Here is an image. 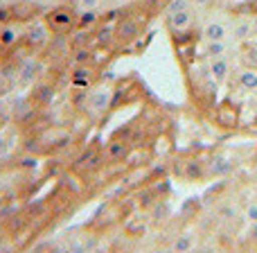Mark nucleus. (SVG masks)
I'll use <instances>...</instances> for the list:
<instances>
[{
  "label": "nucleus",
  "mask_w": 257,
  "mask_h": 253,
  "mask_svg": "<svg viewBox=\"0 0 257 253\" xmlns=\"http://www.w3.org/2000/svg\"><path fill=\"white\" fill-rule=\"evenodd\" d=\"M244 59L248 66H257V45H248L244 50Z\"/></svg>",
  "instance_id": "6ab92c4d"
},
{
  "label": "nucleus",
  "mask_w": 257,
  "mask_h": 253,
  "mask_svg": "<svg viewBox=\"0 0 257 253\" xmlns=\"http://www.w3.org/2000/svg\"><path fill=\"white\" fill-rule=\"evenodd\" d=\"M48 27L52 32H57V34H63V32H70L72 27L77 25V16L70 12V9H66V7H59V9H54V12H50L48 14Z\"/></svg>",
  "instance_id": "f257e3e1"
},
{
  "label": "nucleus",
  "mask_w": 257,
  "mask_h": 253,
  "mask_svg": "<svg viewBox=\"0 0 257 253\" xmlns=\"http://www.w3.org/2000/svg\"><path fill=\"white\" fill-rule=\"evenodd\" d=\"M99 3H102V0H77L79 9H97Z\"/></svg>",
  "instance_id": "5701e85b"
},
{
  "label": "nucleus",
  "mask_w": 257,
  "mask_h": 253,
  "mask_svg": "<svg viewBox=\"0 0 257 253\" xmlns=\"http://www.w3.org/2000/svg\"><path fill=\"white\" fill-rule=\"evenodd\" d=\"M250 34H253V21H250V18H239V21H235V25L230 27V36L235 41H246Z\"/></svg>",
  "instance_id": "9d476101"
},
{
  "label": "nucleus",
  "mask_w": 257,
  "mask_h": 253,
  "mask_svg": "<svg viewBox=\"0 0 257 253\" xmlns=\"http://www.w3.org/2000/svg\"><path fill=\"white\" fill-rule=\"evenodd\" d=\"M90 54H88V50H79V54H77V61H86Z\"/></svg>",
  "instance_id": "393cba45"
},
{
  "label": "nucleus",
  "mask_w": 257,
  "mask_h": 253,
  "mask_svg": "<svg viewBox=\"0 0 257 253\" xmlns=\"http://www.w3.org/2000/svg\"><path fill=\"white\" fill-rule=\"evenodd\" d=\"M124 156H126V142L115 140V142L108 145V149H106V158L108 160H120V158H124Z\"/></svg>",
  "instance_id": "f8f14e48"
},
{
  "label": "nucleus",
  "mask_w": 257,
  "mask_h": 253,
  "mask_svg": "<svg viewBox=\"0 0 257 253\" xmlns=\"http://www.w3.org/2000/svg\"><path fill=\"white\" fill-rule=\"evenodd\" d=\"M192 0H169L167 3V14H176L183 12V9H190Z\"/></svg>",
  "instance_id": "2eb2a0df"
},
{
  "label": "nucleus",
  "mask_w": 257,
  "mask_h": 253,
  "mask_svg": "<svg viewBox=\"0 0 257 253\" xmlns=\"http://www.w3.org/2000/svg\"><path fill=\"white\" fill-rule=\"evenodd\" d=\"M255 93H257V91H255Z\"/></svg>",
  "instance_id": "cd10ccee"
},
{
  "label": "nucleus",
  "mask_w": 257,
  "mask_h": 253,
  "mask_svg": "<svg viewBox=\"0 0 257 253\" xmlns=\"http://www.w3.org/2000/svg\"><path fill=\"white\" fill-rule=\"evenodd\" d=\"M111 39H115V30H111V27H102V30L97 32V41L102 45H108Z\"/></svg>",
  "instance_id": "f3484780"
},
{
  "label": "nucleus",
  "mask_w": 257,
  "mask_h": 253,
  "mask_svg": "<svg viewBox=\"0 0 257 253\" xmlns=\"http://www.w3.org/2000/svg\"><path fill=\"white\" fill-rule=\"evenodd\" d=\"M16 39H18V32L14 30V27H5L3 34H0V41H3L5 45H12Z\"/></svg>",
  "instance_id": "a211bd4d"
},
{
  "label": "nucleus",
  "mask_w": 257,
  "mask_h": 253,
  "mask_svg": "<svg viewBox=\"0 0 257 253\" xmlns=\"http://www.w3.org/2000/svg\"><path fill=\"white\" fill-rule=\"evenodd\" d=\"M226 170H230V163H228L226 158H212V172L214 174H221V172H226Z\"/></svg>",
  "instance_id": "412c9836"
},
{
  "label": "nucleus",
  "mask_w": 257,
  "mask_h": 253,
  "mask_svg": "<svg viewBox=\"0 0 257 253\" xmlns=\"http://www.w3.org/2000/svg\"><path fill=\"white\" fill-rule=\"evenodd\" d=\"M210 3H212V0H192V5H194V7H199V9L201 7H208Z\"/></svg>",
  "instance_id": "b1692460"
},
{
  "label": "nucleus",
  "mask_w": 257,
  "mask_h": 253,
  "mask_svg": "<svg viewBox=\"0 0 257 253\" xmlns=\"http://www.w3.org/2000/svg\"><path fill=\"white\" fill-rule=\"evenodd\" d=\"M34 72H36V63L34 61H27L25 66H23V70H21V79L23 81L32 79V77H34Z\"/></svg>",
  "instance_id": "aec40b11"
},
{
  "label": "nucleus",
  "mask_w": 257,
  "mask_h": 253,
  "mask_svg": "<svg viewBox=\"0 0 257 253\" xmlns=\"http://www.w3.org/2000/svg\"><path fill=\"white\" fill-rule=\"evenodd\" d=\"M208 72H210V77H212V81L223 84V81L230 77V61H228V57L210 59L208 61Z\"/></svg>",
  "instance_id": "7ed1b4c3"
},
{
  "label": "nucleus",
  "mask_w": 257,
  "mask_h": 253,
  "mask_svg": "<svg viewBox=\"0 0 257 253\" xmlns=\"http://www.w3.org/2000/svg\"><path fill=\"white\" fill-rule=\"evenodd\" d=\"M136 36H138V23L131 21V18H124V21H120L115 25V41H120V43H128Z\"/></svg>",
  "instance_id": "423d86ee"
},
{
  "label": "nucleus",
  "mask_w": 257,
  "mask_h": 253,
  "mask_svg": "<svg viewBox=\"0 0 257 253\" xmlns=\"http://www.w3.org/2000/svg\"><path fill=\"white\" fill-rule=\"evenodd\" d=\"M90 77H93L90 68H77V70L72 72V84H75V86H88L90 84Z\"/></svg>",
  "instance_id": "4468645a"
},
{
  "label": "nucleus",
  "mask_w": 257,
  "mask_h": 253,
  "mask_svg": "<svg viewBox=\"0 0 257 253\" xmlns=\"http://www.w3.org/2000/svg\"><path fill=\"white\" fill-rule=\"evenodd\" d=\"M48 34H50L48 23L34 21V23H30V27H27V43L30 45H43L45 41H48Z\"/></svg>",
  "instance_id": "39448f33"
},
{
  "label": "nucleus",
  "mask_w": 257,
  "mask_h": 253,
  "mask_svg": "<svg viewBox=\"0 0 257 253\" xmlns=\"http://www.w3.org/2000/svg\"><path fill=\"white\" fill-rule=\"evenodd\" d=\"M194 246V233H181V235L174 240V251H192Z\"/></svg>",
  "instance_id": "ddd939ff"
},
{
  "label": "nucleus",
  "mask_w": 257,
  "mask_h": 253,
  "mask_svg": "<svg viewBox=\"0 0 257 253\" xmlns=\"http://www.w3.org/2000/svg\"><path fill=\"white\" fill-rule=\"evenodd\" d=\"M237 84H239V89L255 93V91H257V70L253 66L241 68V70L237 72Z\"/></svg>",
  "instance_id": "1a4fd4ad"
},
{
  "label": "nucleus",
  "mask_w": 257,
  "mask_h": 253,
  "mask_svg": "<svg viewBox=\"0 0 257 253\" xmlns=\"http://www.w3.org/2000/svg\"><path fill=\"white\" fill-rule=\"evenodd\" d=\"M203 39L205 41H228L230 39V27L221 21H210L203 27Z\"/></svg>",
  "instance_id": "20e7f679"
},
{
  "label": "nucleus",
  "mask_w": 257,
  "mask_h": 253,
  "mask_svg": "<svg viewBox=\"0 0 257 253\" xmlns=\"http://www.w3.org/2000/svg\"><path fill=\"white\" fill-rule=\"evenodd\" d=\"M167 16H169V27H172L174 32H185L187 27L192 25V21H194V14H192V9H183V12L167 14Z\"/></svg>",
  "instance_id": "0eeeda50"
},
{
  "label": "nucleus",
  "mask_w": 257,
  "mask_h": 253,
  "mask_svg": "<svg viewBox=\"0 0 257 253\" xmlns=\"http://www.w3.org/2000/svg\"><path fill=\"white\" fill-rule=\"evenodd\" d=\"M12 3H14V0H12Z\"/></svg>",
  "instance_id": "bb28decb"
},
{
  "label": "nucleus",
  "mask_w": 257,
  "mask_h": 253,
  "mask_svg": "<svg viewBox=\"0 0 257 253\" xmlns=\"http://www.w3.org/2000/svg\"><path fill=\"white\" fill-rule=\"evenodd\" d=\"M95 23H97V9H81V14L77 16V27L79 30H88Z\"/></svg>",
  "instance_id": "9b49d317"
},
{
  "label": "nucleus",
  "mask_w": 257,
  "mask_h": 253,
  "mask_svg": "<svg viewBox=\"0 0 257 253\" xmlns=\"http://www.w3.org/2000/svg\"><path fill=\"white\" fill-rule=\"evenodd\" d=\"M201 174H203V170H201L199 160H192V163L187 165V177L190 179H201Z\"/></svg>",
  "instance_id": "4be33fe9"
},
{
  "label": "nucleus",
  "mask_w": 257,
  "mask_h": 253,
  "mask_svg": "<svg viewBox=\"0 0 257 253\" xmlns=\"http://www.w3.org/2000/svg\"><path fill=\"white\" fill-rule=\"evenodd\" d=\"M230 52V43L228 41H205V48H203V57L208 59H219V57H228Z\"/></svg>",
  "instance_id": "6e6552de"
},
{
  "label": "nucleus",
  "mask_w": 257,
  "mask_h": 253,
  "mask_svg": "<svg viewBox=\"0 0 257 253\" xmlns=\"http://www.w3.org/2000/svg\"><path fill=\"white\" fill-rule=\"evenodd\" d=\"M3 154H5V142L0 140V156H3Z\"/></svg>",
  "instance_id": "a878e982"
},
{
  "label": "nucleus",
  "mask_w": 257,
  "mask_h": 253,
  "mask_svg": "<svg viewBox=\"0 0 257 253\" xmlns=\"http://www.w3.org/2000/svg\"><path fill=\"white\" fill-rule=\"evenodd\" d=\"M244 217H246V222H248V224H253V226H257V201H253V204L246 206Z\"/></svg>",
  "instance_id": "dca6fc26"
},
{
  "label": "nucleus",
  "mask_w": 257,
  "mask_h": 253,
  "mask_svg": "<svg viewBox=\"0 0 257 253\" xmlns=\"http://www.w3.org/2000/svg\"><path fill=\"white\" fill-rule=\"evenodd\" d=\"M111 89H95L88 93V98H86V109H88L90 116H102L104 111H106L108 107H111Z\"/></svg>",
  "instance_id": "f03ea898"
}]
</instances>
